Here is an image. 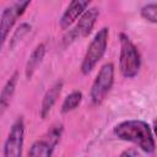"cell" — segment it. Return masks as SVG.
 <instances>
[{
	"instance_id": "1",
	"label": "cell",
	"mask_w": 157,
	"mask_h": 157,
	"mask_svg": "<svg viewBox=\"0 0 157 157\" xmlns=\"http://www.w3.org/2000/svg\"><path fill=\"white\" fill-rule=\"evenodd\" d=\"M114 135L123 140L137 145L144 152L153 153L156 144L150 125L144 120H125L114 128Z\"/></svg>"
},
{
	"instance_id": "2",
	"label": "cell",
	"mask_w": 157,
	"mask_h": 157,
	"mask_svg": "<svg viewBox=\"0 0 157 157\" xmlns=\"http://www.w3.org/2000/svg\"><path fill=\"white\" fill-rule=\"evenodd\" d=\"M120 40V55H119V69L124 77H135L141 67V56L136 45L125 34H119Z\"/></svg>"
},
{
	"instance_id": "3",
	"label": "cell",
	"mask_w": 157,
	"mask_h": 157,
	"mask_svg": "<svg viewBox=\"0 0 157 157\" xmlns=\"http://www.w3.org/2000/svg\"><path fill=\"white\" fill-rule=\"evenodd\" d=\"M108 37H109V28L102 27L91 40L90 45L87 47L83 60L81 63V72L83 75L90 74L105 54L108 45Z\"/></svg>"
},
{
	"instance_id": "4",
	"label": "cell",
	"mask_w": 157,
	"mask_h": 157,
	"mask_svg": "<svg viewBox=\"0 0 157 157\" xmlns=\"http://www.w3.org/2000/svg\"><path fill=\"white\" fill-rule=\"evenodd\" d=\"M63 131L64 126L61 123L53 124L40 137H38L32 144L27 157H52L56 145L61 139Z\"/></svg>"
},
{
	"instance_id": "5",
	"label": "cell",
	"mask_w": 157,
	"mask_h": 157,
	"mask_svg": "<svg viewBox=\"0 0 157 157\" xmlns=\"http://www.w3.org/2000/svg\"><path fill=\"white\" fill-rule=\"evenodd\" d=\"M113 83H114V65L112 63H107L99 69L92 83L90 92L91 102L94 105H99L110 92Z\"/></svg>"
},
{
	"instance_id": "6",
	"label": "cell",
	"mask_w": 157,
	"mask_h": 157,
	"mask_svg": "<svg viewBox=\"0 0 157 157\" xmlns=\"http://www.w3.org/2000/svg\"><path fill=\"white\" fill-rule=\"evenodd\" d=\"M29 4H31V1H28V0L15 1L2 10L1 16H0V50L4 45V43L6 42L7 36H9L10 31L12 29L13 25L16 23L17 18L25 13V11Z\"/></svg>"
},
{
	"instance_id": "7",
	"label": "cell",
	"mask_w": 157,
	"mask_h": 157,
	"mask_svg": "<svg viewBox=\"0 0 157 157\" xmlns=\"http://www.w3.org/2000/svg\"><path fill=\"white\" fill-rule=\"evenodd\" d=\"M25 140V121L18 117L11 125L4 145V157H22V147Z\"/></svg>"
},
{
	"instance_id": "8",
	"label": "cell",
	"mask_w": 157,
	"mask_h": 157,
	"mask_svg": "<svg viewBox=\"0 0 157 157\" xmlns=\"http://www.w3.org/2000/svg\"><path fill=\"white\" fill-rule=\"evenodd\" d=\"M98 16H99L98 7H96V6L87 7L86 11L77 20V23L75 25V27L69 31L67 37H66V38H69V43L78 39V38H86L92 32Z\"/></svg>"
},
{
	"instance_id": "9",
	"label": "cell",
	"mask_w": 157,
	"mask_h": 157,
	"mask_svg": "<svg viewBox=\"0 0 157 157\" xmlns=\"http://www.w3.org/2000/svg\"><path fill=\"white\" fill-rule=\"evenodd\" d=\"M90 1L87 0H74L69 4L66 10L60 17V27L63 29H67L70 26H72L77 18L86 11L87 7H90Z\"/></svg>"
},
{
	"instance_id": "10",
	"label": "cell",
	"mask_w": 157,
	"mask_h": 157,
	"mask_svg": "<svg viewBox=\"0 0 157 157\" xmlns=\"http://www.w3.org/2000/svg\"><path fill=\"white\" fill-rule=\"evenodd\" d=\"M63 85H64V82L61 80H58L45 92V94L43 97V101H42V104H40V117L43 119H45L49 115L52 108L56 103V101H58V98H59V96L61 93Z\"/></svg>"
},
{
	"instance_id": "11",
	"label": "cell",
	"mask_w": 157,
	"mask_h": 157,
	"mask_svg": "<svg viewBox=\"0 0 157 157\" xmlns=\"http://www.w3.org/2000/svg\"><path fill=\"white\" fill-rule=\"evenodd\" d=\"M17 81H18V72L15 71L0 91V117H2V114L6 112V109L11 103V99L16 91Z\"/></svg>"
},
{
	"instance_id": "12",
	"label": "cell",
	"mask_w": 157,
	"mask_h": 157,
	"mask_svg": "<svg viewBox=\"0 0 157 157\" xmlns=\"http://www.w3.org/2000/svg\"><path fill=\"white\" fill-rule=\"evenodd\" d=\"M44 55H45V45L44 43H39L31 53L27 63H26V67H25V75H26V78L29 80L32 78V76L34 75V72L37 71L38 66L42 64L43 59H44Z\"/></svg>"
},
{
	"instance_id": "13",
	"label": "cell",
	"mask_w": 157,
	"mask_h": 157,
	"mask_svg": "<svg viewBox=\"0 0 157 157\" xmlns=\"http://www.w3.org/2000/svg\"><path fill=\"white\" fill-rule=\"evenodd\" d=\"M81 101H82V92L81 91H72L64 99L63 105H61V113L66 114V113H70V112L75 110L80 105Z\"/></svg>"
},
{
	"instance_id": "14",
	"label": "cell",
	"mask_w": 157,
	"mask_h": 157,
	"mask_svg": "<svg viewBox=\"0 0 157 157\" xmlns=\"http://www.w3.org/2000/svg\"><path fill=\"white\" fill-rule=\"evenodd\" d=\"M29 31H31V25H28V23H21V25L15 29L12 37L10 38V43H9L10 49H13V48L20 43V40H21L27 33H29Z\"/></svg>"
},
{
	"instance_id": "15",
	"label": "cell",
	"mask_w": 157,
	"mask_h": 157,
	"mask_svg": "<svg viewBox=\"0 0 157 157\" xmlns=\"http://www.w3.org/2000/svg\"><path fill=\"white\" fill-rule=\"evenodd\" d=\"M140 13L146 21L151 23H157V4L156 2H150L142 6L140 10Z\"/></svg>"
},
{
	"instance_id": "16",
	"label": "cell",
	"mask_w": 157,
	"mask_h": 157,
	"mask_svg": "<svg viewBox=\"0 0 157 157\" xmlns=\"http://www.w3.org/2000/svg\"><path fill=\"white\" fill-rule=\"evenodd\" d=\"M119 157H140V153L135 148H128V150L123 151L119 155Z\"/></svg>"
}]
</instances>
